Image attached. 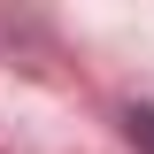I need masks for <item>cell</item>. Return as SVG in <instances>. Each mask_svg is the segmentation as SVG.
Masks as SVG:
<instances>
[{
	"mask_svg": "<svg viewBox=\"0 0 154 154\" xmlns=\"http://www.w3.org/2000/svg\"><path fill=\"white\" fill-rule=\"evenodd\" d=\"M123 131H131L139 154H154V108H131V116H123Z\"/></svg>",
	"mask_w": 154,
	"mask_h": 154,
	"instance_id": "6da1fadb",
	"label": "cell"
}]
</instances>
